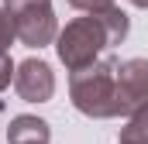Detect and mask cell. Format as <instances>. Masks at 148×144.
<instances>
[{
  "mask_svg": "<svg viewBox=\"0 0 148 144\" xmlns=\"http://www.w3.org/2000/svg\"><path fill=\"white\" fill-rule=\"evenodd\" d=\"M124 38H127V14L110 3L100 10H86V17L69 21L55 35V48H59L62 65L76 72L83 65H93L107 45H121Z\"/></svg>",
  "mask_w": 148,
  "mask_h": 144,
  "instance_id": "1",
  "label": "cell"
},
{
  "mask_svg": "<svg viewBox=\"0 0 148 144\" xmlns=\"http://www.w3.org/2000/svg\"><path fill=\"white\" fill-rule=\"evenodd\" d=\"M69 93L79 113L107 120L117 113V58H103L93 65H83L69 75Z\"/></svg>",
  "mask_w": 148,
  "mask_h": 144,
  "instance_id": "2",
  "label": "cell"
},
{
  "mask_svg": "<svg viewBox=\"0 0 148 144\" xmlns=\"http://www.w3.org/2000/svg\"><path fill=\"white\" fill-rule=\"evenodd\" d=\"M3 10L10 14L17 41L28 45V48H45L59 35L52 0H3Z\"/></svg>",
  "mask_w": 148,
  "mask_h": 144,
  "instance_id": "3",
  "label": "cell"
},
{
  "mask_svg": "<svg viewBox=\"0 0 148 144\" xmlns=\"http://www.w3.org/2000/svg\"><path fill=\"white\" fill-rule=\"evenodd\" d=\"M148 103V58L117 62V113H134Z\"/></svg>",
  "mask_w": 148,
  "mask_h": 144,
  "instance_id": "4",
  "label": "cell"
},
{
  "mask_svg": "<svg viewBox=\"0 0 148 144\" xmlns=\"http://www.w3.org/2000/svg\"><path fill=\"white\" fill-rule=\"evenodd\" d=\"M14 89L24 103H45L55 93V75L41 58H28L14 69Z\"/></svg>",
  "mask_w": 148,
  "mask_h": 144,
  "instance_id": "5",
  "label": "cell"
},
{
  "mask_svg": "<svg viewBox=\"0 0 148 144\" xmlns=\"http://www.w3.org/2000/svg\"><path fill=\"white\" fill-rule=\"evenodd\" d=\"M7 141L10 144H48V124L38 117H14L7 127Z\"/></svg>",
  "mask_w": 148,
  "mask_h": 144,
  "instance_id": "6",
  "label": "cell"
},
{
  "mask_svg": "<svg viewBox=\"0 0 148 144\" xmlns=\"http://www.w3.org/2000/svg\"><path fill=\"white\" fill-rule=\"evenodd\" d=\"M121 144H148V103L131 113L127 127L121 130Z\"/></svg>",
  "mask_w": 148,
  "mask_h": 144,
  "instance_id": "7",
  "label": "cell"
},
{
  "mask_svg": "<svg viewBox=\"0 0 148 144\" xmlns=\"http://www.w3.org/2000/svg\"><path fill=\"white\" fill-rule=\"evenodd\" d=\"M14 38H17V35H14V24H10V14H7V10H0V52H7Z\"/></svg>",
  "mask_w": 148,
  "mask_h": 144,
  "instance_id": "8",
  "label": "cell"
},
{
  "mask_svg": "<svg viewBox=\"0 0 148 144\" xmlns=\"http://www.w3.org/2000/svg\"><path fill=\"white\" fill-rule=\"evenodd\" d=\"M14 79V62L7 58V52H0V89H7Z\"/></svg>",
  "mask_w": 148,
  "mask_h": 144,
  "instance_id": "9",
  "label": "cell"
},
{
  "mask_svg": "<svg viewBox=\"0 0 148 144\" xmlns=\"http://www.w3.org/2000/svg\"><path fill=\"white\" fill-rule=\"evenodd\" d=\"M114 0H69V7L76 10H100V7H110Z\"/></svg>",
  "mask_w": 148,
  "mask_h": 144,
  "instance_id": "10",
  "label": "cell"
},
{
  "mask_svg": "<svg viewBox=\"0 0 148 144\" xmlns=\"http://www.w3.org/2000/svg\"><path fill=\"white\" fill-rule=\"evenodd\" d=\"M131 3H134V7H148V0H131Z\"/></svg>",
  "mask_w": 148,
  "mask_h": 144,
  "instance_id": "11",
  "label": "cell"
}]
</instances>
